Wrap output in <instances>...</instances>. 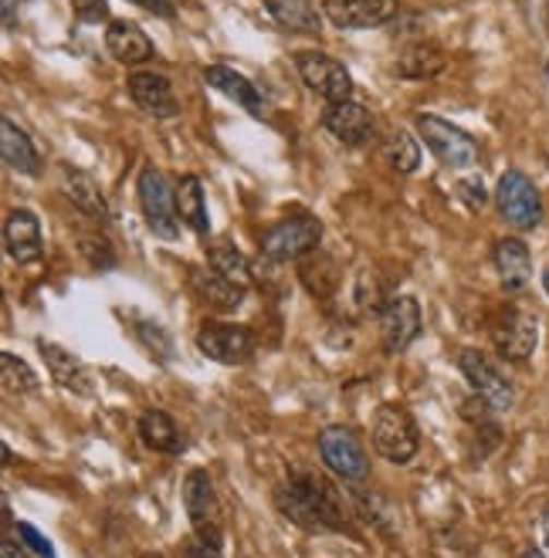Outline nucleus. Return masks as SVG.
I'll use <instances>...</instances> for the list:
<instances>
[{
    "instance_id": "obj_1",
    "label": "nucleus",
    "mask_w": 549,
    "mask_h": 558,
    "mask_svg": "<svg viewBox=\"0 0 549 558\" xmlns=\"http://www.w3.org/2000/svg\"><path fill=\"white\" fill-rule=\"evenodd\" d=\"M275 508L302 532H343L346 514L339 490L319 474L296 471L275 490Z\"/></svg>"
},
{
    "instance_id": "obj_2",
    "label": "nucleus",
    "mask_w": 549,
    "mask_h": 558,
    "mask_svg": "<svg viewBox=\"0 0 549 558\" xmlns=\"http://www.w3.org/2000/svg\"><path fill=\"white\" fill-rule=\"evenodd\" d=\"M414 125H417V136H421V143L434 153L441 167L468 170L478 162V143H475V136L465 133V129L451 125L447 119L431 116V112L414 116Z\"/></svg>"
},
{
    "instance_id": "obj_3",
    "label": "nucleus",
    "mask_w": 549,
    "mask_h": 558,
    "mask_svg": "<svg viewBox=\"0 0 549 558\" xmlns=\"http://www.w3.org/2000/svg\"><path fill=\"white\" fill-rule=\"evenodd\" d=\"M140 210L146 217L150 234L159 241H177L180 238V214H177V193L170 190L167 177L156 167H146L136 183Z\"/></svg>"
},
{
    "instance_id": "obj_4",
    "label": "nucleus",
    "mask_w": 549,
    "mask_h": 558,
    "mask_svg": "<svg viewBox=\"0 0 549 558\" xmlns=\"http://www.w3.org/2000/svg\"><path fill=\"white\" fill-rule=\"evenodd\" d=\"M319 241H322V223L309 214H296L288 220H278L262 234V257L272 260V265L302 260L306 254L319 251Z\"/></svg>"
},
{
    "instance_id": "obj_5",
    "label": "nucleus",
    "mask_w": 549,
    "mask_h": 558,
    "mask_svg": "<svg viewBox=\"0 0 549 558\" xmlns=\"http://www.w3.org/2000/svg\"><path fill=\"white\" fill-rule=\"evenodd\" d=\"M319 453L322 464L346 484H363L370 477V457L363 450V440L343 423H333L319 434Z\"/></svg>"
},
{
    "instance_id": "obj_6",
    "label": "nucleus",
    "mask_w": 549,
    "mask_h": 558,
    "mask_svg": "<svg viewBox=\"0 0 549 558\" xmlns=\"http://www.w3.org/2000/svg\"><path fill=\"white\" fill-rule=\"evenodd\" d=\"M373 450L391 464H410L421 450V434L407 410L380 407L373 420Z\"/></svg>"
},
{
    "instance_id": "obj_7",
    "label": "nucleus",
    "mask_w": 549,
    "mask_h": 558,
    "mask_svg": "<svg viewBox=\"0 0 549 558\" xmlns=\"http://www.w3.org/2000/svg\"><path fill=\"white\" fill-rule=\"evenodd\" d=\"M183 508L193 524V535L201 542L220 548L224 545V529H220V505L217 490L207 471H190L183 481Z\"/></svg>"
},
{
    "instance_id": "obj_8",
    "label": "nucleus",
    "mask_w": 549,
    "mask_h": 558,
    "mask_svg": "<svg viewBox=\"0 0 549 558\" xmlns=\"http://www.w3.org/2000/svg\"><path fill=\"white\" fill-rule=\"evenodd\" d=\"M458 369H462V376L468 379V386H472L475 397H478L481 403H489V407H492V413L512 410V403H515V389H512V383L505 379V373H502L496 363H489V355H486V352H478V349H462V352H458Z\"/></svg>"
},
{
    "instance_id": "obj_9",
    "label": "nucleus",
    "mask_w": 549,
    "mask_h": 558,
    "mask_svg": "<svg viewBox=\"0 0 549 558\" xmlns=\"http://www.w3.org/2000/svg\"><path fill=\"white\" fill-rule=\"evenodd\" d=\"M293 61H296V72L306 82V88L319 92L322 98H326V102H349L353 78H349L343 61H336L326 51H315V48L296 51Z\"/></svg>"
},
{
    "instance_id": "obj_10",
    "label": "nucleus",
    "mask_w": 549,
    "mask_h": 558,
    "mask_svg": "<svg viewBox=\"0 0 549 558\" xmlns=\"http://www.w3.org/2000/svg\"><path fill=\"white\" fill-rule=\"evenodd\" d=\"M496 207L505 217V223L520 227V231H536L542 220V196L536 183L520 170L502 173L496 186Z\"/></svg>"
},
{
    "instance_id": "obj_11",
    "label": "nucleus",
    "mask_w": 549,
    "mask_h": 558,
    "mask_svg": "<svg viewBox=\"0 0 549 558\" xmlns=\"http://www.w3.org/2000/svg\"><path fill=\"white\" fill-rule=\"evenodd\" d=\"M492 345L505 363H526L539 345V322L523 308H502L492 325Z\"/></svg>"
},
{
    "instance_id": "obj_12",
    "label": "nucleus",
    "mask_w": 549,
    "mask_h": 558,
    "mask_svg": "<svg viewBox=\"0 0 549 558\" xmlns=\"http://www.w3.org/2000/svg\"><path fill=\"white\" fill-rule=\"evenodd\" d=\"M198 349L220 366H241L254 352V336L244 325L231 322H204L198 328Z\"/></svg>"
},
{
    "instance_id": "obj_13",
    "label": "nucleus",
    "mask_w": 549,
    "mask_h": 558,
    "mask_svg": "<svg viewBox=\"0 0 549 558\" xmlns=\"http://www.w3.org/2000/svg\"><path fill=\"white\" fill-rule=\"evenodd\" d=\"M322 17L339 31H367L383 27L401 14L397 0H322Z\"/></svg>"
},
{
    "instance_id": "obj_14",
    "label": "nucleus",
    "mask_w": 549,
    "mask_h": 558,
    "mask_svg": "<svg viewBox=\"0 0 549 558\" xmlns=\"http://www.w3.org/2000/svg\"><path fill=\"white\" fill-rule=\"evenodd\" d=\"M421 328H425V315L410 294H397V299H391L380 312V336H383V349L391 355L410 349L414 339L421 336Z\"/></svg>"
},
{
    "instance_id": "obj_15",
    "label": "nucleus",
    "mask_w": 549,
    "mask_h": 558,
    "mask_svg": "<svg viewBox=\"0 0 549 558\" xmlns=\"http://www.w3.org/2000/svg\"><path fill=\"white\" fill-rule=\"evenodd\" d=\"M322 129H326L333 140H339L343 146L357 149L377 136V119L367 106L349 98V102H330L326 106V112H322Z\"/></svg>"
},
{
    "instance_id": "obj_16",
    "label": "nucleus",
    "mask_w": 549,
    "mask_h": 558,
    "mask_svg": "<svg viewBox=\"0 0 549 558\" xmlns=\"http://www.w3.org/2000/svg\"><path fill=\"white\" fill-rule=\"evenodd\" d=\"M129 88V98L153 119H174L180 112V102H177V95H174V85L167 75H159V72H133L126 82Z\"/></svg>"
},
{
    "instance_id": "obj_17",
    "label": "nucleus",
    "mask_w": 549,
    "mask_h": 558,
    "mask_svg": "<svg viewBox=\"0 0 549 558\" xmlns=\"http://www.w3.org/2000/svg\"><path fill=\"white\" fill-rule=\"evenodd\" d=\"M4 251L11 254V260L17 265H35L45 254V241H41V223L31 210H11L4 220Z\"/></svg>"
},
{
    "instance_id": "obj_18",
    "label": "nucleus",
    "mask_w": 549,
    "mask_h": 558,
    "mask_svg": "<svg viewBox=\"0 0 549 558\" xmlns=\"http://www.w3.org/2000/svg\"><path fill=\"white\" fill-rule=\"evenodd\" d=\"M492 260H496V271L502 278V288L509 294H520V291L529 288V281H533V257H529L526 241H520V238L496 241Z\"/></svg>"
},
{
    "instance_id": "obj_19",
    "label": "nucleus",
    "mask_w": 549,
    "mask_h": 558,
    "mask_svg": "<svg viewBox=\"0 0 549 558\" xmlns=\"http://www.w3.org/2000/svg\"><path fill=\"white\" fill-rule=\"evenodd\" d=\"M0 156L14 170L24 177H38L41 173V153L31 143V136L14 122V119H0Z\"/></svg>"
},
{
    "instance_id": "obj_20",
    "label": "nucleus",
    "mask_w": 549,
    "mask_h": 558,
    "mask_svg": "<svg viewBox=\"0 0 549 558\" xmlns=\"http://www.w3.org/2000/svg\"><path fill=\"white\" fill-rule=\"evenodd\" d=\"M204 82H207L211 88H217L224 98H231L235 106L248 109L251 116H262V112H265V98H262V92H258L241 72H235L231 64H211V69L204 72Z\"/></svg>"
},
{
    "instance_id": "obj_21",
    "label": "nucleus",
    "mask_w": 549,
    "mask_h": 558,
    "mask_svg": "<svg viewBox=\"0 0 549 558\" xmlns=\"http://www.w3.org/2000/svg\"><path fill=\"white\" fill-rule=\"evenodd\" d=\"M38 352L45 359V366L51 373V379L61 386V389H69V392H79V397H88L92 392V379L85 373V366L79 363V355H72L69 349H61L55 342H38Z\"/></svg>"
},
{
    "instance_id": "obj_22",
    "label": "nucleus",
    "mask_w": 549,
    "mask_h": 558,
    "mask_svg": "<svg viewBox=\"0 0 549 558\" xmlns=\"http://www.w3.org/2000/svg\"><path fill=\"white\" fill-rule=\"evenodd\" d=\"M106 48L122 64H143L153 58V41L146 38V31L133 21H109Z\"/></svg>"
},
{
    "instance_id": "obj_23",
    "label": "nucleus",
    "mask_w": 549,
    "mask_h": 558,
    "mask_svg": "<svg viewBox=\"0 0 549 558\" xmlns=\"http://www.w3.org/2000/svg\"><path fill=\"white\" fill-rule=\"evenodd\" d=\"M61 190H64V196L72 201V207H79L85 217L99 220V223L109 220V204H106V196H103L99 186H95V180H92L88 173H82V170H75V167H61Z\"/></svg>"
},
{
    "instance_id": "obj_24",
    "label": "nucleus",
    "mask_w": 549,
    "mask_h": 558,
    "mask_svg": "<svg viewBox=\"0 0 549 558\" xmlns=\"http://www.w3.org/2000/svg\"><path fill=\"white\" fill-rule=\"evenodd\" d=\"M177 193V214L180 220L190 227V231H198V234H207L211 231V217H207V201H204V183L198 173H187L177 180L174 186Z\"/></svg>"
},
{
    "instance_id": "obj_25",
    "label": "nucleus",
    "mask_w": 549,
    "mask_h": 558,
    "mask_svg": "<svg viewBox=\"0 0 549 558\" xmlns=\"http://www.w3.org/2000/svg\"><path fill=\"white\" fill-rule=\"evenodd\" d=\"M190 284H193V291H198L201 299H204L207 305H214L217 312H231V308H238V305L244 302V291H248V288H238V284H231L224 275L207 271V268H190Z\"/></svg>"
},
{
    "instance_id": "obj_26",
    "label": "nucleus",
    "mask_w": 549,
    "mask_h": 558,
    "mask_svg": "<svg viewBox=\"0 0 549 558\" xmlns=\"http://www.w3.org/2000/svg\"><path fill=\"white\" fill-rule=\"evenodd\" d=\"M265 11L296 35H319L322 11H315V0H265Z\"/></svg>"
},
{
    "instance_id": "obj_27",
    "label": "nucleus",
    "mask_w": 549,
    "mask_h": 558,
    "mask_svg": "<svg viewBox=\"0 0 549 558\" xmlns=\"http://www.w3.org/2000/svg\"><path fill=\"white\" fill-rule=\"evenodd\" d=\"M136 430H140V440L156 450V453H180L183 450V440H180V430H177V423L170 413L164 410H146L136 423Z\"/></svg>"
},
{
    "instance_id": "obj_28",
    "label": "nucleus",
    "mask_w": 549,
    "mask_h": 558,
    "mask_svg": "<svg viewBox=\"0 0 549 558\" xmlns=\"http://www.w3.org/2000/svg\"><path fill=\"white\" fill-rule=\"evenodd\" d=\"M207 265H211V271L224 275V278H228L231 284H238V288H248L251 284V265H248V257L238 251V244L231 238L211 241V247H207Z\"/></svg>"
},
{
    "instance_id": "obj_29",
    "label": "nucleus",
    "mask_w": 549,
    "mask_h": 558,
    "mask_svg": "<svg viewBox=\"0 0 549 558\" xmlns=\"http://www.w3.org/2000/svg\"><path fill=\"white\" fill-rule=\"evenodd\" d=\"M299 278L306 281V288L315 294V299H330L339 284V265L330 254L312 251L299 260Z\"/></svg>"
},
{
    "instance_id": "obj_30",
    "label": "nucleus",
    "mask_w": 549,
    "mask_h": 558,
    "mask_svg": "<svg viewBox=\"0 0 549 558\" xmlns=\"http://www.w3.org/2000/svg\"><path fill=\"white\" fill-rule=\"evenodd\" d=\"M383 159L386 167H391L394 173L407 177L417 170V162H421V146H417V140L407 133V129H391V133L383 136Z\"/></svg>"
},
{
    "instance_id": "obj_31",
    "label": "nucleus",
    "mask_w": 549,
    "mask_h": 558,
    "mask_svg": "<svg viewBox=\"0 0 549 558\" xmlns=\"http://www.w3.org/2000/svg\"><path fill=\"white\" fill-rule=\"evenodd\" d=\"M444 69V54L434 45H414L401 54L397 72L404 78H434Z\"/></svg>"
},
{
    "instance_id": "obj_32",
    "label": "nucleus",
    "mask_w": 549,
    "mask_h": 558,
    "mask_svg": "<svg viewBox=\"0 0 549 558\" xmlns=\"http://www.w3.org/2000/svg\"><path fill=\"white\" fill-rule=\"evenodd\" d=\"M0 379H4V389L14 392V397H31V392H38V386H41L38 373L14 352L0 355Z\"/></svg>"
},
{
    "instance_id": "obj_33",
    "label": "nucleus",
    "mask_w": 549,
    "mask_h": 558,
    "mask_svg": "<svg viewBox=\"0 0 549 558\" xmlns=\"http://www.w3.org/2000/svg\"><path fill=\"white\" fill-rule=\"evenodd\" d=\"M79 251L85 254V260H88L92 268H99V271L116 268V251H112V244L103 234H82L79 238Z\"/></svg>"
},
{
    "instance_id": "obj_34",
    "label": "nucleus",
    "mask_w": 549,
    "mask_h": 558,
    "mask_svg": "<svg viewBox=\"0 0 549 558\" xmlns=\"http://www.w3.org/2000/svg\"><path fill=\"white\" fill-rule=\"evenodd\" d=\"M72 11L85 24H99V21L109 17V4H106V0H72Z\"/></svg>"
},
{
    "instance_id": "obj_35",
    "label": "nucleus",
    "mask_w": 549,
    "mask_h": 558,
    "mask_svg": "<svg viewBox=\"0 0 549 558\" xmlns=\"http://www.w3.org/2000/svg\"><path fill=\"white\" fill-rule=\"evenodd\" d=\"M17 535L24 538V545L35 548V555H41V558H55V548H51V542H48V538H41L35 529H31L27 521H17Z\"/></svg>"
},
{
    "instance_id": "obj_36",
    "label": "nucleus",
    "mask_w": 549,
    "mask_h": 558,
    "mask_svg": "<svg viewBox=\"0 0 549 558\" xmlns=\"http://www.w3.org/2000/svg\"><path fill=\"white\" fill-rule=\"evenodd\" d=\"M458 196H462V201H465L472 210H481V207L489 204L486 186H481L478 180H462V183H458Z\"/></svg>"
},
{
    "instance_id": "obj_37",
    "label": "nucleus",
    "mask_w": 549,
    "mask_h": 558,
    "mask_svg": "<svg viewBox=\"0 0 549 558\" xmlns=\"http://www.w3.org/2000/svg\"><path fill=\"white\" fill-rule=\"evenodd\" d=\"M183 558H224V555H220V548H214L201 538H190V542H183Z\"/></svg>"
},
{
    "instance_id": "obj_38",
    "label": "nucleus",
    "mask_w": 549,
    "mask_h": 558,
    "mask_svg": "<svg viewBox=\"0 0 549 558\" xmlns=\"http://www.w3.org/2000/svg\"><path fill=\"white\" fill-rule=\"evenodd\" d=\"M129 4H136L156 17H174V0H129Z\"/></svg>"
},
{
    "instance_id": "obj_39",
    "label": "nucleus",
    "mask_w": 549,
    "mask_h": 558,
    "mask_svg": "<svg viewBox=\"0 0 549 558\" xmlns=\"http://www.w3.org/2000/svg\"><path fill=\"white\" fill-rule=\"evenodd\" d=\"M4 558H27L24 545H14L11 538H4Z\"/></svg>"
},
{
    "instance_id": "obj_40",
    "label": "nucleus",
    "mask_w": 549,
    "mask_h": 558,
    "mask_svg": "<svg viewBox=\"0 0 549 558\" xmlns=\"http://www.w3.org/2000/svg\"><path fill=\"white\" fill-rule=\"evenodd\" d=\"M539 524H542V542H546V548H549V505L542 508V518H539Z\"/></svg>"
},
{
    "instance_id": "obj_41",
    "label": "nucleus",
    "mask_w": 549,
    "mask_h": 558,
    "mask_svg": "<svg viewBox=\"0 0 549 558\" xmlns=\"http://www.w3.org/2000/svg\"><path fill=\"white\" fill-rule=\"evenodd\" d=\"M14 4H17V0H4V21H8V27H11V17H14Z\"/></svg>"
},
{
    "instance_id": "obj_42",
    "label": "nucleus",
    "mask_w": 549,
    "mask_h": 558,
    "mask_svg": "<svg viewBox=\"0 0 549 558\" xmlns=\"http://www.w3.org/2000/svg\"><path fill=\"white\" fill-rule=\"evenodd\" d=\"M520 558H546V551H539V548H529V551H523Z\"/></svg>"
},
{
    "instance_id": "obj_43",
    "label": "nucleus",
    "mask_w": 549,
    "mask_h": 558,
    "mask_svg": "<svg viewBox=\"0 0 549 558\" xmlns=\"http://www.w3.org/2000/svg\"><path fill=\"white\" fill-rule=\"evenodd\" d=\"M542 291H546V294H549V265H546V268H542Z\"/></svg>"
},
{
    "instance_id": "obj_44",
    "label": "nucleus",
    "mask_w": 549,
    "mask_h": 558,
    "mask_svg": "<svg viewBox=\"0 0 549 558\" xmlns=\"http://www.w3.org/2000/svg\"><path fill=\"white\" fill-rule=\"evenodd\" d=\"M140 558H164V555H156V551H143Z\"/></svg>"
}]
</instances>
